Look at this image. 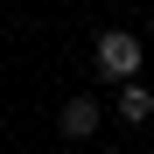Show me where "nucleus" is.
<instances>
[{
    "label": "nucleus",
    "instance_id": "obj_2",
    "mask_svg": "<svg viewBox=\"0 0 154 154\" xmlns=\"http://www.w3.org/2000/svg\"><path fill=\"white\" fill-rule=\"evenodd\" d=\"M98 98H63V112H56V126H63V140H91L98 133Z\"/></svg>",
    "mask_w": 154,
    "mask_h": 154
},
{
    "label": "nucleus",
    "instance_id": "obj_1",
    "mask_svg": "<svg viewBox=\"0 0 154 154\" xmlns=\"http://www.w3.org/2000/svg\"><path fill=\"white\" fill-rule=\"evenodd\" d=\"M91 56H98V77H140L147 49H140V35H126V28H105Z\"/></svg>",
    "mask_w": 154,
    "mask_h": 154
},
{
    "label": "nucleus",
    "instance_id": "obj_3",
    "mask_svg": "<svg viewBox=\"0 0 154 154\" xmlns=\"http://www.w3.org/2000/svg\"><path fill=\"white\" fill-rule=\"evenodd\" d=\"M112 112H119V119H133V126H140V119L154 112V91L140 84V77H119V98H112Z\"/></svg>",
    "mask_w": 154,
    "mask_h": 154
}]
</instances>
